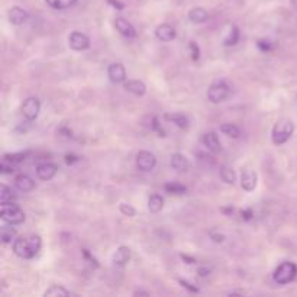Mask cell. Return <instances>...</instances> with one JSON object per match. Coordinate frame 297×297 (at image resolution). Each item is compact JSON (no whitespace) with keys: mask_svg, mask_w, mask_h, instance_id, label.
<instances>
[{"mask_svg":"<svg viewBox=\"0 0 297 297\" xmlns=\"http://www.w3.org/2000/svg\"><path fill=\"white\" fill-rule=\"evenodd\" d=\"M107 74H109V79L113 83H123V81L126 80V70H125V67L122 64H112L109 65V70H107Z\"/></svg>","mask_w":297,"mask_h":297,"instance_id":"obj_14","label":"cell"},{"mask_svg":"<svg viewBox=\"0 0 297 297\" xmlns=\"http://www.w3.org/2000/svg\"><path fill=\"white\" fill-rule=\"evenodd\" d=\"M44 296L45 297H60V296H70V291L65 290L61 286H52L48 290L44 291Z\"/></svg>","mask_w":297,"mask_h":297,"instance_id":"obj_28","label":"cell"},{"mask_svg":"<svg viewBox=\"0 0 297 297\" xmlns=\"http://www.w3.org/2000/svg\"><path fill=\"white\" fill-rule=\"evenodd\" d=\"M125 88L128 90L129 93H132L135 96H144L145 93H146V86L139 80L125 81Z\"/></svg>","mask_w":297,"mask_h":297,"instance_id":"obj_18","label":"cell"},{"mask_svg":"<svg viewBox=\"0 0 297 297\" xmlns=\"http://www.w3.org/2000/svg\"><path fill=\"white\" fill-rule=\"evenodd\" d=\"M210 238L213 239V242H216V244H222V242L225 241V236H224V235H219V233H210Z\"/></svg>","mask_w":297,"mask_h":297,"instance_id":"obj_38","label":"cell"},{"mask_svg":"<svg viewBox=\"0 0 297 297\" xmlns=\"http://www.w3.org/2000/svg\"><path fill=\"white\" fill-rule=\"evenodd\" d=\"M170 164H171V167L177 171H187L189 167H190V162L189 160L185 158L183 154L176 153L171 155V161H170Z\"/></svg>","mask_w":297,"mask_h":297,"instance_id":"obj_17","label":"cell"},{"mask_svg":"<svg viewBox=\"0 0 297 297\" xmlns=\"http://www.w3.org/2000/svg\"><path fill=\"white\" fill-rule=\"evenodd\" d=\"M79 161V157H76V155H72V154H67L65 155V162L67 164H74V162H77Z\"/></svg>","mask_w":297,"mask_h":297,"instance_id":"obj_41","label":"cell"},{"mask_svg":"<svg viewBox=\"0 0 297 297\" xmlns=\"http://www.w3.org/2000/svg\"><path fill=\"white\" fill-rule=\"evenodd\" d=\"M41 245H42V241L38 235L22 236L13 241V252L22 259H31L40 252Z\"/></svg>","mask_w":297,"mask_h":297,"instance_id":"obj_1","label":"cell"},{"mask_svg":"<svg viewBox=\"0 0 297 297\" xmlns=\"http://www.w3.org/2000/svg\"><path fill=\"white\" fill-rule=\"evenodd\" d=\"M45 2H47L49 8L57 9V10L71 8L72 5L77 3V0H45Z\"/></svg>","mask_w":297,"mask_h":297,"instance_id":"obj_26","label":"cell"},{"mask_svg":"<svg viewBox=\"0 0 297 297\" xmlns=\"http://www.w3.org/2000/svg\"><path fill=\"white\" fill-rule=\"evenodd\" d=\"M209 19V13L201 8H194L189 12V21L193 24H205Z\"/></svg>","mask_w":297,"mask_h":297,"instance_id":"obj_19","label":"cell"},{"mask_svg":"<svg viewBox=\"0 0 297 297\" xmlns=\"http://www.w3.org/2000/svg\"><path fill=\"white\" fill-rule=\"evenodd\" d=\"M296 275L297 265L294 264V263H291V261H284V263H281V264L275 268V271H274L273 274V279L277 284L284 286V284H289V283L294 280Z\"/></svg>","mask_w":297,"mask_h":297,"instance_id":"obj_2","label":"cell"},{"mask_svg":"<svg viewBox=\"0 0 297 297\" xmlns=\"http://www.w3.org/2000/svg\"><path fill=\"white\" fill-rule=\"evenodd\" d=\"M151 128H153V131H155V132L158 134V137H165V131L161 128L160 122H158V118H154Z\"/></svg>","mask_w":297,"mask_h":297,"instance_id":"obj_35","label":"cell"},{"mask_svg":"<svg viewBox=\"0 0 297 297\" xmlns=\"http://www.w3.org/2000/svg\"><path fill=\"white\" fill-rule=\"evenodd\" d=\"M57 174V165L52 162H44L36 167V176L41 180H51Z\"/></svg>","mask_w":297,"mask_h":297,"instance_id":"obj_16","label":"cell"},{"mask_svg":"<svg viewBox=\"0 0 297 297\" xmlns=\"http://www.w3.org/2000/svg\"><path fill=\"white\" fill-rule=\"evenodd\" d=\"M41 110V103L36 97H28L22 105V115L28 121H35Z\"/></svg>","mask_w":297,"mask_h":297,"instance_id":"obj_6","label":"cell"},{"mask_svg":"<svg viewBox=\"0 0 297 297\" xmlns=\"http://www.w3.org/2000/svg\"><path fill=\"white\" fill-rule=\"evenodd\" d=\"M220 177L222 180L228 183V184H233L235 180H236V176H235V171L232 169H228V167H222L220 169Z\"/></svg>","mask_w":297,"mask_h":297,"instance_id":"obj_30","label":"cell"},{"mask_svg":"<svg viewBox=\"0 0 297 297\" xmlns=\"http://www.w3.org/2000/svg\"><path fill=\"white\" fill-rule=\"evenodd\" d=\"M15 236H16V229H15V228H12L10 224H9V225L2 226L0 238H2V242H3V244H9V242H12V239H15Z\"/></svg>","mask_w":297,"mask_h":297,"instance_id":"obj_24","label":"cell"},{"mask_svg":"<svg viewBox=\"0 0 297 297\" xmlns=\"http://www.w3.org/2000/svg\"><path fill=\"white\" fill-rule=\"evenodd\" d=\"M180 257H181V259H183L184 263H187V264H194V263H196L194 258L189 257V255H184V254H180Z\"/></svg>","mask_w":297,"mask_h":297,"instance_id":"obj_42","label":"cell"},{"mask_svg":"<svg viewBox=\"0 0 297 297\" xmlns=\"http://www.w3.org/2000/svg\"><path fill=\"white\" fill-rule=\"evenodd\" d=\"M257 173L254 170H245L241 176V187L247 192H252L257 187Z\"/></svg>","mask_w":297,"mask_h":297,"instance_id":"obj_10","label":"cell"},{"mask_svg":"<svg viewBox=\"0 0 297 297\" xmlns=\"http://www.w3.org/2000/svg\"><path fill=\"white\" fill-rule=\"evenodd\" d=\"M229 96V87L226 86L224 81L219 83H213L208 90V99L212 103H220L226 100Z\"/></svg>","mask_w":297,"mask_h":297,"instance_id":"obj_5","label":"cell"},{"mask_svg":"<svg viewBox=\"0 0 297 297\" xmlns=\"http://www.w3.org/2000/svg\"><path fill=\"white\" fill-rule=\"evenodd\" d=\"M241 215H242V219H245V220H249V219H252V216H254V213H252V210L251 209L242 210Z\"/></svg>","mask_w":297,"mask_h":297,"instance_id":"obj_40","label":"cell"},{"mask_svg":"<svg viewBox=\"0 0 297 297\" xmlns=\"http://www.w3.org/2000/svg\"><path fill=\"white\" fill-rule=\"evenodd\" d=\"M115 26H116L118 32L121 33L122 36L128 38V40H132V38L137 36V31H135L134 25L129 24L128 21L123 19V17H118V19L115 21Z\"/></svg>","mask_w":297,"mask_h":297,"instance_id":"obj_9","label":"cell"},{"mask_svg":"<svg viewBox=\"0 0 297 297\" xmlns=\"http://www.w3.org/2000/svg\"><path fill=\"white\" fill-rule=\"evenodd\" d=\"M165 119L173 123H176L180 129L189 128V119L183 113H173V115H165Z\"/></svg>","mask_w":297,"mask_h":297,"instance_id":"obj_22","label":"cell"},{"mask_svg":"<svg viewBox=\"0 0 297 297\" xmlns=\"http://www.w3.org/2000/svg\"><path fill=\"white\" fill-rule=\"evenodd\" d=\"M15 184L21 190V192H31L35 187V181L29 176H25V174H21V176L16 177L15 180Z\"/></svg>","mask_w":297,"mask_h":297,"instance_id":"obj_21","label":"cell"},{"mask_svg":"<svg viewBox=\"0 0 297 297\" xmlns=\"http://www.w3.org/2000/svg\"><path fill=\"white\" fill-rule=\"evenodd\" d=\"M220 132H224L226 137L229 138H239L241 137V129L233 123H224L220 125Z\"/></svg>","mask_w":297,"mask_h":297,"instance_id":"obj_25","label":"cell"},{"mask_svg":"<svg viewBox=\"0 0 297 297\" xmlns=\"http://www.w3.org/2000/svg\"><path fill=\"white\" fill-rule=\"evenodd\" d=\"M189 47H190V51H192L193 61H197V60L200 58V49H199V47H197V44L192 41V42L189 44Z\"/></svg>","mask_w":297,"mask_h":297,"instance_id":"obj_34","label":"cell"},{"mask_svg":"<svg viewBox=\"0 0 297 297\" xmlns=\"http://www.w3.org/2000/svg\"><path fill=\"white\" fill-rule=\"evenodd\" d=\"M68 45L74 51H84L90 47V40L87 35L81 32H72L68 36Z\"/></svg>","mask_w":297,"mask_h":297,"instance_id":"obj_8","label":"cell"},{"mask_svg":"<svg viewBox=\"0 0 297 297\" xmlns=\"http://www.w3.org/2000/svg\"><path fill=\"white\" fill-rule=\"evenodd\" d=\"M201 141H203L205 146H206L209 151H212V153H219V151L222 150L219 137H217L216 132H213V131L206 132V134L203 135V138H201Z\"/></svg>","mask_w":297,"mask_h":297,"instance_id":"obj_11","label":"cell"},{"mask_svg":"<svg viewBox=\"0 0 297 297\" xmlns=\"http://www.w3.org/2000/svg\"><path fill=\"white\" fill-rule=\"evenodd\" d=\"M164 208V199L160 194H153L150 199H148V209L151 210L153 213H158L160 210Z\"/></svg>","mask_w":297,"mask_h":297,"instance_id":"obj_23","label":"cell"},{"mask_svg":"<svg viewBox=\"0 0 297 297\" xmlns=\"http://www.w3.org/2000/svg\"><path fill=\"white\" fill-rule=\"evenodd\" d=\"M134 294H135V296H139V294H144V296H148L150 293H148V291H142V290H138V291H135Z\"/></svg>","mask_w":297,"mask_h":297,"instance_id":"obj_44","label":"cell"},{"mask_svg":"<svg viewBox=\"0 0 297 297\" xmlns=\"http://www.w3.org/2000/svg\"><path fill=\"white\" fill-rule=\"evenodd\" d=\"M222 212H225V213H228V215H232L233 208H228V209H226V208H224V209H222Z\"/></svg>","mask_w":297,"mask_h":297,"instance_id":"obj_45","label":"cell"},{"mask_svg":"<svg viewBox=\"0 0 297 297\" xmlns=\"http://www.w3.org/2000/svg\"><path fill=\"white\" fill-rule=\"evenodd\" d=\"M293 132H294V125H293V122L284 119V121L277 122V123L274 125L271 139H273V142L275 145H283L286 144L290 138H291Z\"/></svg>","mask_w":297,"mask_h":297,"instance_id":"obj_3","label":"cell"},{"mask_svg":"<svg viewBox=\"0 0 297 297\" xmlns=\"http://www.w3.org/2000/svg\"><path fill=\"white\" fill-rule=\"evenodd\" d=\"M157 164V158L153 153L150 151H139L137 155V167L141 171H151Z\"/></svg>","mask_w":297,"mask_h":297,"instance_id":"obj_7","label":"cell"},{"mask_svg":"<svg viewBox=\"0 0 297 297\" xmlns=\"http://www.w3.org/2000/svg\"><path fill=\"white\" fill-rule=\"evenodd\" d=\"M197 273H199L200 277H206V275H209L210 274V270L209 268H199V270H197Z\"/></svg>","mask_w":297,"mask_h":297,"instance_id":"obj_43","label":"cell"},{"mask_svg":"<svg viewBox=\"0 0 297 297\" xmlns=\"http://www.w3.org/2000/svg\"><path fill=\"white\" fill-rule=\"evenodd\" d=\"M258 48L261 49L263 52H270L271 49H274V44L273 41L270 40H259L257 42Z\"/></svg>","mask_w":297,"mask_h":297,"instance_id":"obj_32","label":"cell"},{"mask_svg":"<svg viewBox=\"0 0 297 297\" xmlns=\"http://www.w3.org/2000/svg\"><path fill=\"white\" fill-rule=\"evenodd\" d=\"M119 209H121V212L125 215V216H129V217L135 216V213H137V210L134 209L131 205H126V203H122Z\"/></svg>","mask_w":297,"mask_h":297,"instance_id":"obj_33","label":"cell"},{"mask_svg":"<svg viewBox=\"0 0 297 297\" xmlns=\"http://www.w3.org/2000/svg\"><path fill=\"white\" fill-rule=\"evenodd\" d=\"M165 192L170 193V194H184L187 192V187L180 183H167L164 185Z\"/></svg>","mask_w":297,"mask_h":297,"instance_id":"obj_29","label":"cell"},{"mask_svg":"<svg viewBox=\"0 0 297 297\" xmlns=\"http://www.w3.org/2000/svg\"><path fill=\"white\" fill-rule=\"evenodd\" d=\"M176 29L169 24H162L160 25L157 29H155V36L158 38L162 42H170V41H173L176 38Z\"/></svg>","mask_w":297,"mask_h":297,"instance_id":"obj_13","label":"cell"},{"mask_svg":"<svg viewBox=\"0 0 297 297\" xmlns=\"http://www.w3.org/2000/svg\"><path fill=\"white\" fill-rule=\"evenodd\" d=\"M180 281V284L184 287V289H187V290H190L192 293H199L200 290L197 289V287H193V284H190V283H187V281H184V280H178Z\"/></svg>","mask_w":297,"mask_h":297,"instance_id":"obj_37","label":"cell"},{"mask_svg":"<svg viewBox=\"0 0 297 297\" xmlns=\"http://www.w3.org/2000/svg\"><path fill=\"white\" fill-rule=\"evenodd\" d=\"M17 199L16 193L13 192L10 187L6 184L0 185V203L2 205H9V203H15Z\"/></svg>","mask_w":297,"mask_h":297,"instance_id":"obj_20","label":"cell"},{"mask_svg":"<svg viewBox=\"0 0 297 297\" xmlns=\"http://www.w3.org/2000/svg\"><path fill=\"white\" fill-rule=\"evenodd\" d=\"M8 17H9V22H10V24L22 25L28 21L29 15H28V12L24 10L22 8H17V6H15V8H12L10 10H9Z\"/></svg>","mask_w":297,"mask_h":297,"instance_id":"obj_15","label":"cell"},{"mask_svg":"<svg viewBox=\"0 0 297 297\" xmlns=\"http://www.w3.org/2000/svg\"><path fill=\"white\" fill-rule=\"evenodd\" d=\"M2 173H3V174H10V173H13V164L8 165V161H3V164H2Z\"/></svg>","mask_w":297,"mask_h":297,"instance_id":"obj_36","label":"cell"},{"mask_svg":"<svg viewBox=\"0 0 297 297\" xmlns=\"http://www.w3.org/2000/svg\"><path fill=\"white\" fill-rule=\"evenodd\" d=\"M129 259H131V249L128 247H119V248L116 249V252H115V255L112 258V263L115 267H125V265L128 264Z\"/></svg>","mask_w":297,"mask_h":297,"instance_id":"obj_12","label":"cell"},{"mask_svg":"<svg viewBox=\"0 0 297 297\" xmlns=\"http://www.w3.org/2000/svg\"><path fill=\"white\" fill-rule=\"evenodd\" d=\"M238 41H239V29L236 26H231L229 32H228L225 40H224V44H225L226 47H232Z\"/></svg>","mask_w":297,"mask_h":297,"instance_id":"obj_27","label":"cell"},{"mask_svg":"<svg viewBox=\"0 0 297 297\" xmlns=\"http://www.w3.org/2000/svg\"><path fill=\"white\" fill-rule=\"evenodd\" d=\"M0 216L6 224H10V225H21L25 222V213L15 203L2 205Z\"/></svg>","mask_w":297,"mask_h":297,"instance_id":"obj_4","label":"cell"},{"mask_svg":"<svg viewBox=\"0 0 297 297\" xmlns=\"http://www.w3.org/2000/svg\"><path fill=\"white\" fill-rule=\"evenodd\" d=\"M107 3H109V5H112L113 8L118 9V10H122V9L125 8V5L121 3L119 0H107Z\"/></svg>","mask_w":297,"mask_h":297,"instance_id":"obj_39","label":"cell"},{"mask_svg":"<svg viewBox=\"0 0 297 297\" xmlns=\"http://www.w3.org/2000/svg\"><path fill=\"white\" fill-rule=\"evenodd\" d=\"M26 154L25 153H17V154H6L5 155V161H8L9 164H16L21 161L25 160Z\"/></svg>","mask_w":297,"mask_h":297,"instance_id":"obj_31","label":"cell"}]
</instances>
